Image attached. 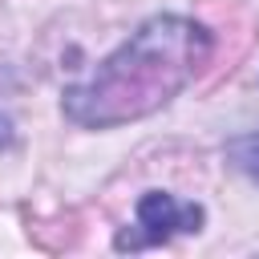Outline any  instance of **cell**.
<instances>
[{"instance_id": "obj_1", "label": "cell", "mask_w": 259, "mask_h": 259, "mask_svg": "<svg viewBox=\"0 0 259 259\" xmlns=\"http://www.w3.org/2000/svg\"><path fill=\"white\" fill-rule=\"evenodd\" d=\"M210 32L186 16H154L130 40L97 65V73L65 89L61 109L85 130H109L162 109L186 89V81L206 65Z\"/></svg>"}, {"instance_id": "obj_2", "label": "cell", "mask_w": 259, "mask_h": 259, "mask_svg": "<svg viewBox=\"0 0 259 259\" xmlns=\"http://www.w3.org/2000/svg\"><path fill=\"white\" fill-rule=\"evenodd\" d=\"M202 206L198 202H178L174 194L166 190H150L142 194L138 202V227L134 231H121L113 239L117 251H142V247H158L174 235H194L202 231Z\"/></svg>"}, {"instance_id": "obj_3", "label": "cell", "mask_w": 259, "mask_h": 259, "mask_svg": "<svg viewBox=\"0 0 259 259\" xmlns=\"http://www.w3.org/2000/svg\"><path fill=\"white\" fill-rule=\"evenodd\" d=\"M227 162L259 186V134H239L227 142Z\"/></svg>"}, {"instance_id": "obj_4", "label": "cell", "mask_w": 259, "mask_h": 259, "mask_svg": "<svg viewBox=\"0 0 259 259\" xmlns=\"http://www.w3.org/2000/svg\"><path fill=\"white\" fill-rule=\"evenodd\" d=\"M12 142V125H8V117H0V146H8Z\"/></svg>"}]
</instances>
